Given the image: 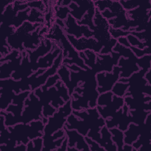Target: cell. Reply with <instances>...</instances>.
Here are the masks:
<instances>
[{
    "label": "cell",
    "mask_w": 151,
    "mask_h": 151,
    "mask_svg": "<svg viewBox=\"0 0 151 151\" xmlns=\"http://www.w3.org/2000/svg\"><path fill=\"white\" fill-rule=\"evenodd\" d=\"M67 147H68V139H67V137L66 136V137L64 139V141L63 142L61 146L58 148H57L55 151H61V150H67Z\"/></svg>",
    "instance_id": "816d5d0a"
},
{
    "label": "cell",
    "mask_w": 151,
    "mask_h": 151,
    "mask_svg": "<svg viewBox=\"0 0 151 151\" xmlns=\"http://www.w3.org/2000/svg\"><path fill=\"white\" fill-rule=\"evenodd\" d=\"M43 148L42 151L55 150L60 147L66 137L65 130L63 129H60L50 136H43Z\"/></svg>",
    "instance_id": "2e32d148"
},
{
    "label": "cell",
    "mask_w": 151,
    "mask_h": 151,
    "mask_svg": "<svg viewBox=\"0 0 151 151\" xmlns=\"http://www.w3.org/2000/svg\"><path fill=\"white\" fill-rule=\"evenodd\" d=\"M72 113L82 119L89 128L87 136L99 143L101 139L100 129L106 125V122L105 119L100 116L97 109L94 107L80 111L73 110Z\"/></svg>",
    "instance_id": "3957f363"
},
{
    "label": "cell",
    "mask_w": 151,
    "mask_h": 151,
    "mask_svg": "<svg viewBox=\"0 0 151 151\" xmlns=\"http://www.w3.org/2000/svg\"><path fill=\"white\" fill-rule=\"evenodd\" d=\"M120 57L119 53L113 51L107 54L97 53L95 64L91 69L96 74L103 71L111 72L113 67L117 65Z\"/></svg>",
    "instance_id": "30bf717a"
},
{
    "label": "cell",
    "mask_w": 151,
    "mask_h": 151,
    "mask_svg": "<svg viewBox=\"0 0 151 151\" xmlns=\"http://www.w3.org/2000/svg\"><path fill=\"white\" fill-rule=\"evenodd\" d=\"M145 1H119L120 4L122 6L123 8L126 11H132L137 8L139 6L142 5Z\"/></svg>",
    "instance_id": "60d3db41"
},
{
    "label": "cell",
    "mask_w": 151,
    "mask_h": 151,
    "mask_svg": "<svg viewBox=\"0 0 151 151\" xmlns=\"http://www.w3.org/2000/svg\"><path fill=\"white\" fill-rule=\"evenodd\" d=\"M96 7L95 5L93 6L91 8H90L87 13L84 15L82 19L80 21H77V23L78 25H84L88 26L90 29L91 30L92 28L94 27L93 24V18L96 12Z\"/></svg>",
    "instance_id": "d6a6232c"
},
{
    "label": "cell",
    "mask_w": 151,
    "mask_h": 151,
    "mask_svg": "<svg viewBox=\"0 0 151 151\" xmlns=\"http://www.w3.org/2000/svg\"><path fill=\"white\" fill-rule=\"evenodd\" d=\"M54 16L55 19L64 21L70 14V9L68 6H58L54 5L53 8Z\"/></svg>",
    "instance_id": "8d00e7d4"
},
{
    "label": "cell",
    "mask_w": 151,
    "mask_h": 151,
    "mask_svg": "<svg viewBox=\"0 0 151 151\" xmlns=\"http://www.w3.org/2000/svg\"><path fill=\"white\" fill-rule=\"evenodd\" d=\"M54 42V41H53ZM62 52V50L54 42L52 50L44 57H40L37 61V67L38 69H47L51 67L55 60Z\"/></svg>",
    "instance_id": "7402d4cb"
},
{
    "label": "cell",
    "mask_w": 151,
    "mask_h": 151,
    "mask_svg": "<svg viewBox=\"0 0 151 151\" xmlns=\"http://www.w3.org/2000/svg\"><path fill=\"white\" fill-rule=\"evenodd\" d=\"M73 112L71 106V100L59 107L54 114L48 118V122L45 124L43 136H50L60 129H63L69 115Z\"/></svg>",
    "instance_id": "5b68a950"
},
{
    "label": "cell",
    "mask_w": 151,
    "mask_h": 151,
    "mask_svg": "<svg viewBox=\"0 0 151 151\" xmlns=\"http://www.w3.org/2000/svg\"><path fill=\"white\" fill-rule=\"evenodd\" d=\"M94 5V1L72 0L68 7L70 9V14L77 21H80L82 19L88 10Z\"/></svg>",
    "instance_id": "4fadbf2b"
},
{
    "label": "cell",
    "mask_w": 151,
    "mask_h": 151,
    "mask_svg": "<svg viewBox=\"0 0 151 151\" xmlns=\"http://www.w3.org/2000/svg\"><path fill=\"white\" fill-rule=\"evenodd\" d=\"M22 55L12 60L8 61L0 64V80L11 78L12 73L18 68L21 64Z\"/></svg>",
    "instance_id": "ffe728a7"
},
{
    "label": "cell",
    "mask_w": 151,
    "mask_h": 151,
    "mask_svg": "<svg viewBox=\"0 0 151 151\" xmlns=\"http://www.w3.org/2000/svg\"><path fill=\"white\" fill-rule=\"evenodd\" d=\"M31 11L30 8H28L27 9L19 11L17 15L14 18L12 26L14 27L16 29L20 27L24 22L28 20V18L29 16V12Z\"/></svg>",
    "instance_id": "836d02e7"
},
{
    "label": "cell",
    "mask_w": 151,
    "mask_h": 151,
    "mask_svg": "<svg viewBox=\"0 0 151 151\" xmlns=\"http://www.w3.org/2000/svg\"><path fill=\"white\" fill-rule=\"evenodd\" d=\"M151 113V111H146L144 110H129V113L130 115L131 123L138 125H142L145 123L147 115Z\"/></svg>",
    "instance_id": "4316f807"
},
{
    "label": "cell",
    "mask_w": 151,
    "mask_h": 151,
    "mask_svg": "<svg viewBox=\"0 0 151 151\" xmlns=\"http://www.w3.org/2000/svg\"><path fill=\"white\" fill-rule=\"evenodd\" d=\"M22 59L21 64L11 76V78L15 80L27 78L34 73L32 70L27 52L26 51L22 52Z\"/></svg>",
    "instance_id": "d6986e66"
},
{
    "label": "cell",
    "mask_w": 151,
    "mask_h": 151,
    "mask_svg": "<svg viewBox=\"0 0 151 151\" xmlns=\"http://www.w3.org/2000/svg\"><path fill=\"white\" fill-rule=\"evenodd\" d=\"M144 124L142 125H138L133 123H130L127 130L124 132V144L132 145L135 141H136L143 130Z\"/></svg>",
    "instance_id": "603a6c76"
},
{
    "label": "cell",
    "mask_w": 151,
    "mask_h": 151,
    "mask_svg": "<svg viewBox=\"0 0 151 151\" xmlns=\"http://www.w3.org/2000/svg\"><path fill=\"white\" fill-rule=\"evenodd\" d=\"M123 150H126V151H137V150L134 149L131 145H127V144H124V145L123 146Z\"/></svg>",
    "instance_id": "11a10c76"
},
{
    "label": "cell",
    "mask_w": 151,
    "mask_h": 151,
    "mask_svg": "<svg viewBox=\"0 0 151 151\" xmlns=\"http://www.w3.org/2000/svg\"><path fill=\"white\" fill-rule=\"evenodd\" d=\"M57 111L51 104L42 107V116L45 118H48L49 117L52 116L54 113Z\"/></svg>",
    "instance_id": "681fc988"
},
{
    "label": "cell",
    "mask_w": 151,
    "mask_h": 151,
    "mask_svg": "<svg viewBox=\"0 0 151 151\" xmlns=\"http://www.w3.org/2000/svg\"><path fill=\"white\" fill-rule=\"evenodd\" d=\"M71 106L73 110L76 111L87 110L90 108L88 101L76 92L71 96Z\"/></svg>",
    "instance_id": "484cf974"
},
{
    "label": "cell",
    "mask_w": 151,
    "mask_h": 151,
    "mask_svg": "<svg viewBox=\"0 0 151 151\" xmlns=\"http://www.w3.org/2000/svg\"><path fill=\"white\" fill-rule=\"evenodd\" d=\"M54 42L45 37L42 38L40 45L34 50H27L29 60L31 63L32 68L34 72L38 70L37 67V61L39 58L42 57L49 53L53 48Z\"/></svg>",
    "instance_id": "7c38bea8"
},
{
    "label": "cell",
    "mask_w": 151,
    "mask_h": 151,
    "mask_svg": "<svg viewBox=\"0 0 151 151\" xmlns=\"http://www.w3.org/2000/svg\"><path fill=\"white\" fill-rule=\"evenodd\" d=\"M55 86L57 87L61 97L65 102L71 100V96L69 94L68 88L60 80L57 82V83L55 84Z\"/></svg>",
    "instance_id": "f35d334b"
},
{
    "label": "cell",
    "mask_w": 151,
    "mask_h": 151,
    "mask_svg": "<svg viewBox=\"0 0 151 151\" xmlns=\"http://www.w3.org/2000/svg\"><path fill=\"white\" fill-rule=\"evenodd\" d=\"M42 105L38 97L31 91L24 101V108L21 116V123L27 124L42 118Z\"/></svg>",
    "instance_id": "52a82bcc"
},
{
    "label": "cell",
    "mask_w": 151,
    "mask_h": 151,
    "mask_svg": "<svg viewBox=\"0 0 151 151\" xmlns=\"http://www.w3.org/2000/svg\"><path fill=\"white\" fill-rule=\"evenodd\" d=\"M138 58L134 55L129 58L120 57L118 61L117 66L120 68V78H128L132 74L140 70L137 64Z\"/></svg>",
    "instance_id": "5bb4252c"
},
{
    "label": "cell",
    "mask_w": 151,
    "mask_h": 151,
    "mask_svg": "<svg viewBox=\"0 0 151 151\" xmlns=\"http://www.w3.org/2000/svg\"><path fill=\"white\" fill-rule=\"evenodd\" d=\"M66 37L74 48L78 52L90 50L96 53H100L103 45L98 42L94 38H86L82 37L76 38L75 37L66 34Z\"/></svg>",
    "instance_id": "9c48e42d"
},
{
    "label": "cell",
    "mask_w": 151,
    "mask_h": 151,
    "mask_svg": "<svg viewBox=\"0 0 151 151\" xmlns=\"http://www.w3.org/2000/svg\"><path fill=\"white\" fill-rule=\"evenodd\" d=\"M137 64L140 69L149 70L151 68V54L145 55L140 58H138Z\"/></svg>",
    "instance_id": "b9f144b4"
},
{
    "label": "cell",
    "mask_w": 151,
    "mask_h": 151,
    "mask_svg": "<svg viewBox=\"0 0 151 151\" xmlns=\"http://www.w3.org/2000/svg\"><path fill=\"white\" fill-rule=\"evenodd\" d=\"M45 14L35 8H31L28 18V21L33 24H45Z\"/></svg>",
    "instance_id": "1f68e13d"
},
{
    "label": "cell",
    "mask_w": 151,
    "mask_h": 151,
    "mask_svg": "<svg viewBox=\"0 0 151 151\" xmlns=\"http://www.w3.org/2000/svg\"><path fill=\"white\" fill-rule=\"evenodd\" d=\"M111 133V139L117 148L118 151L123 150L124 143V132L117 127L109 129Z\"/></svg>",
    "instance_id": "83f0119b"
},
{
    "label": "cell",
    "mask_w": 151,
    "mask_h": 151,
    "mask_svg": "<svg viewBox=\"0 0 151 151\" xmlns=\"http://www.w3.org/2000/svg\"><path fill=\"white\" fill-rule=\"evenodd\" d=\"M15 92L8 88H0V104L1 110H5L7 107L12 103L15 96Z\"/></svg>",
    "instance_id": "d4e9b609"
},
{
    "label": "cell",
    "mask_w": 151,
    "mask_h": 151,
    "mask_svg": "<svg viewBox=\"0 0 151 151\" xmlns=\"http://www.w3.org/2000/svg\"><path fill=\"white\" fill-rule=\"evenodd\" d=\"M64 22L65 27L63 30L65 34L73 35L76 38H79L82 37L86 38L93 37V31L88 26L78 25L77 20L70 14H68L66 19L64 21Z\"/></svg>",
    "instance_id": "8fae6325"
},
{
    "label": "cell",
    "mask_w": 151,
    "mask_h": 151,
    "mask_svg": "<svg viewBox=\"0 0 151 151\" xmlns=\"http://www.w3.org/2000/svg\"><path fill=\"white\" fill-rule=\"evenodd\" d=\"M101 139L99 143L106 151H117V148L111 139V133L106 126L100 129Z\"/></svg>",
    "instance_id": "cb8c5ba5"
},
{
    "label": "cell",
    "mask_w": 151,
    "mask_h": 151,
    "mask_svg": "<svg viewBox=\"0 0 151 151\" xmlns=\"http://www.w3.org/2000/svg\"><path fill=\"white\" fill-rule=\"evenodd\" d=\"M120 68L116 65L113 67L111 72L103 71L96 74L97 84V90L99 94L111 91L115 83L120 78Z\"/></svg>",
    "instance_id": "ba28073f"
},
{
    "label": "cell",
    "mask_w": 151,
    "mask_h": 151,
    "mask_svg": "<svg viewBox=\"0 0 151 151\" xmlns=\"http://www.w3.org/2000/svg\"><path fill=\"white\" fill-rule=\"evenodd\" d=\"M149 28L145 31H140V32H134L132 31L130 32V34L135 36L139 40L143 42H148V37H149Z\"/></svg>",
    "instance_id": "bcb514c9"
},
{
    "label": "cell",
    "mask_w": 151,
    "mask_h": 151,
    "mask_svg": "<svg viewBox=\"0 0 151 151\" xmlns=\"http://www.w3.org/2000/svg\"><path fill=\"white\" fill-rule=\"evenodd\" d=\"M123 109V114L121 118V120L118 124L117 128L121 130L123 132H124L125 130H127L128 128L129 125L131 123V118H130V115L129 113V107L126 104H124L123 106L122 107Z\"/></svg>",
    "instance_id": "4dcf8cb0"
},
{
    "label": "cell",
    "mask_w": 151,
    "mask_h": 151,
    "mask_svg": "<svg viewBox=\"0 0 151 151\" xmlns=\"http://www.w3.org/2000/svg\"><path fill=\"white\" fill-rule=\"evenodd\" d=\"M93 24L94 27L91 29L93 33V37L103 45L100 54H110L113 51V47L117 44V40L111 37L109 32L110 26L109 21L102 16L101 12L97 9H96Z\"/></svg>",
    "instance_id": "7a4b0ae2"
},
{
    "label": "cell",
    "mask_w": 151,
    "mask_h": 151,
    "mask_svg": "<svg viewBox=\"0 0 151 151\" xmlns=\"http://www.w3.org/2000/svg\"><path fill=\"white\" fill-rule=\"evenodd\" d=\"M33 142L32 150L42 151L43 148V139L42 137H38L32 140Z\"/></svg>",
    "instance_id": "f907efd6"
},
{
    "label": "cell",
    "mask_w": 151,
    "mask_h": 151,
    "mask_svg": "<svg viewBox=\"0 0 151 151\" xmlns=\"http://www.w3.org/2000/svg\"><path fill=\"white\" fill-rule=\"evenodd\" d=\"M129 87L127 83H123L121 81H117L113 86L111 91L114 95L119 97H124Z\"/></svg>",
    "instance_id": "d590c367"
},
{
    "label": "cell",
    "mask_w": 151,
    "mask_h": 151,
    "mask_svg": "<svg viewBox=\"0 0 151 151\" xmlns=\"http://www.w3.org/2000/svg\"><path fill=\"white\" fill-rule=\"evenodd\" d=\"M60 80V76H58V74H55L54 76L49 77L48 78L45 84L44 85H43L42 86H41V87L44 88H48L51 87L55 86V84L57 83V82Z\"/></svg>",
    "instance_id": "c3c4849f"
},
{
    "label": "cell",
    "mask_w": 151,
    "mask_h": 151,
    "mask_svg": "<svg viewBox=\"0 0 151 151\" xmlns=\"http://www.w3.org/2000/svg\"><path fill=\"white\" fill-rule=\"evenodd\" d=\"M14 149L17 150H20V151H27V145H24L23 143L17 145Z\"/></svg>",
    "instance_id": "f5cc1de1"
},
{
    "label": "cell",
    "mask_w": 151,
    "mask_h": 151,
    "mask_svg": "<svg viewBox=\"0 0 151 151\" xmlns=\"http://www.w3.org/2000/svg\"><path fill=\"white\" fill-rule=\"evenodd\" d=\"M145 78L147 81V83L151 85V68L149 69L145 75Z\"/></svg>",
    "instance_id": "db71d44e"
},
{
    "label": "cell",
    "mask_w": 151,
    "mask_h": 151,
    "mask_svg": "<svg viewBox=\"0 0 151 151\" xmlns=\"http://www.w3.org/2000/svg\"><path fill=\"white\" fill-rule=\"evenodd\" d=\"M43 25L31 23L28 21H25L7 38L8 44L12 50H18L21 52L25 51L23 44L29 34Z\"/></svg>",
    "instance_id": "8992f818"
},
{
    "label": "cell",
    "mask_w": 151,
    "mask_h": 151,
    "mask_svg": "<svg viewBox=\"0 0 151 151\" xmlns=\"http://www.w3.org/2000/svg\"><path fill=\"white\" fill-rule=\"evenodd\" d=\"M21 55V52H20L18 50H12L11 51V52L8 54V55H6L5 57H1L0 59V64L8 61H10L12 60L14 58H16L17 57H18L19 56H20Z\"/></svg>",
    "instance_id": "7dc6e473"
},
{
    "label": "cell",
    "mask_w": 151,
    "mask_h": 151,
    "mask_svg": "<svg viewBox=\"0 0 151 151\" xmlns=\"http://www.w3.org/2000/svg\"><path fill=\"white\" fill-rule=\"evenodd\" d=\"M85 139L90 147L91 151H106L105 149L101 147L99 143L93 140L88 136H85Z\"/></svg>",
    "instance_id": "f6af8a7d"
},
{
    "label": "cell",
    "mask_w": 151,
    "mask_h": 151,
    "mask_svg": "<svg viewBox=\"0 0 151 151\" xmlns=\"http://www.w3.org/2000/svg\"><path fill=\"white\" fill-rule=\"evenodd\" d=\"M124 104V97L113 95L112 101L109 104L103 107L97 106L96 108L100 116L106 120L112 117L117 111L121 109Z\"/></svg>",
    "instance_id": "9a60e30c"
},
{
    "label": "cell",
    "mask_w": 151,
    "mask_h": 151,
    "mask_svg": "<svg viewBox=\"0 0 151 151\" xmlns=\"http://www.w3.org/2000/svg\"><path fill=\"white\" fill-rule=\"evenodd\" d=\"M126 38L130 44V45L134 47H137L140 49H143L145 47H149V42H143L139 40L135 36L132 35V34H128L126 37Z\"/></svg>",
    "instance_id": "ab89813d"
},
{
    "label": "cell",
    "mask_w": 151,
    "mask_h": 151,
    "mask_svg": "<svg viewBox=\"0 0 151 151\" xmlns=\"http://www.w3.org/2000/svg\"><path fill=\"white\" fill-rule=\"evenodd\" d=\"M64 129L68 139V147H75L79 151L90 150V147L85 139V136L79 133L76 130H69L65 127Z\"/></svg>",
    "instance_id": "e0dca14e"
},
{
    "label": "cell",
    "mask_w": 151,
    "mask_h": 151,
    "mask_svg": "<svg viewBox=\"0 0 151 151\" xmlns=\"http://www.w3.org/2000/svg\"><path fill=\"white\" fill-rule=\"evenodd\" d=\"M123 109L122 107L119 110L117 111V112L114 114V116L112 117L107 119L105 120L106 122V126L108 129H111L113 127H117L118 124L119 123L122 114H123Z\"/></svg>",
    "instance_id": "e575fe53"
},
{
    "label": "cell",
    "mask_w": 151,
    "mask_h": 151,
    "mask_svg": "<svg viewBox=\"0 0 151 151\" xmlns=\"http://www.w3.org/2000/svg\"><path fill=\"white\" fill-rule=\"evenodd\" d=\"M109 32L112 38L117 40L120 37H126L130 33L129 31H123L121 29H114L111 27L109 29Z\"/></svg>",
    "instance_id": "ee69618b"
},
{
    "label": "cell",
    "mask_w": 151,
    "mask_h": 151,
    "mask_svg": "<svg viewBox=\"0 0 151 151\" xmlns=\"http://www.w3.org/2000/svg\"><path fill=\"white\" fill-rule=\"evenodd\" d=\"M64 127L69 130H76L84 136H87L90 130L84 122L82 119L77 117L73 113H71L68 116Z\"/></svg>",
    "instance_id": "44dd1931"
},
{
    "label": "cell",
    "mask_w": 151,
    "mask_h": 151,
    "mask_svg": "<svg viewBox=\"0 0 151 151\" xmlns=\"http://www.w3.org/2000/svg\"><path fill=\"white\" fill-rule=\"evenodd\" d=\"M129 47L132 50V51L133 52L134 55L137 58H140L145 55L151 54V50H150V46L145 47L143 49H140L137 47H134L131 46L130 45L129 46Z\"/></svg>",
    "instance_id": "7bdbcfd3"
},
{
    "label": "cell",
    "mask_w": 151,
    "mask_h": 151,
    "mask_svg": "<svg viewBox=\"0 0 151 151\" xmlns=\"http://www.w3.org/2000/svg\"><path fill=\"white\" fill-rule=\"evenodd\" d=\"M57 74H58L60 78V80L67 87L69 91L71 88L70 70L68 68V67L65 65L62 64L58 68Z\"/></svg>",
    "instance_id": "f546056e"
},
{
    "label": "cell",
    "mask_w": 151,
    "mask_h": 151,
    "mask_svg": "<svg viewBox=\"0 0 151 151\" xmlns=\"http://www.w3.org/2000/svg\"><path fill=\"white\" fill-rule=\"evenodd\" d=\"M45 124L41 120H34L29 123H18L13 126L8 127L10 132V139L15 141L17 145H27L30 140L42 137Z\"/></svg>",
    "instance_id": "6da1fadb"
},
{
    "label": "cell",
    "mask_w": 151,
    "mask_h": 151,
    "mask_svg": "<svg viewBox=\"0 0 151 151\" xmlns=\"http://www.w3.org/2000/svg\"><path fill=\"white\" fill-rule=\"evenodd\" d=\"M147 71L145 69H140L139 71L134 73L128 78L119 79V81L129 84V87L124 96L137 98L145 95L151 96V85L149 84L145 78V75Z\"/></svg>",
    "instance_id": "277c9868"
},
{
    "label": "cell",
    "mask_w": 151,
    "mask_h": 151,
    "mask_svg": "<svg viewBox=\"0 0 151 151\" xmlns=\"http://www.w3.org/2000/svg\"><path fill=\"white\" fill-rule=\"evenodd\" d=\"M113 95L111 91L100 94L97 98V105L103 107L109 104L112 101Z\"/></svg>",
    "instance_id": "74e56055"
},
{
    "label": "cell",
    "mask_w": 151,
    "mask_h": 151,
    "mask_svg": "<svg viewBox=\"0 0 151 151\" xmlns=\"http://www.w3.org/2000/svg\"><path fill=\"white\" fill-rule=\"evenodd\" d=\"M124 103L129 110H144L151 111V96L145 95L142 97L133 98L131 96L124 97Z\"/></svg>",
    "instance_id": "ac0fdd59"
},
{
    "label": "cell",
    "mask_w": 151,
    "mask_h": 151,
    "mask_svg": "<svg viewBox=\"0 0 151 151\" xmlns=\"http://www.w3.org/2000/svg\"><path fill=\"white\" fill-rule=\"evenodd\" d=\"M79 55L83 60L84 64L87 67L89 68H92L94 67L96 61L97 53L90 50H87L84 51L80 52Z\"/></svg>",
    "instance_id": "f1b7e54d"
}]
</instances>
